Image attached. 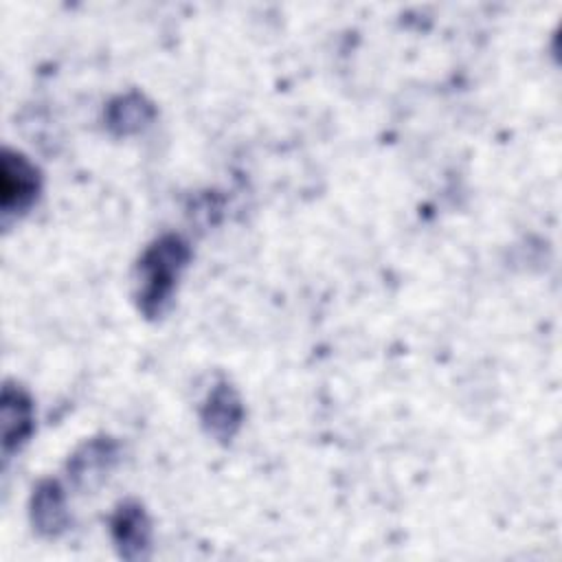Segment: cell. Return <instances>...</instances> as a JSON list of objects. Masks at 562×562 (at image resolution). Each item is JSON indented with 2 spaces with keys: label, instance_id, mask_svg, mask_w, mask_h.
<instances>
[{
  "label": "cell",
  "instance_id": "cell-1",
  "mask_svg": "<svg viewBox=\"0 0 562 562\" xmlns=\"http://www.w3.org/2000/svg\"><path fill=\"white\" fill-rule=\"evenodd\" d=\"M184 263V246L171 237L158 241L147 257L143 259V292L140 301L145 310L149 312V305L154 310H160V303L169 296L173 288V279L178 277V270Z\"/></svg>",
  "mask_w": 562,
  "mask_h": 562
},
{
  "label": "cell",
  "instance_id": "cell-2",
  "mask_svg": "<svg viewBox=\"0 0 562 562\" xmlns=\"http://www.w3.org/2000/svg\"><path fill=\"white\" fill-rule=\"evenodd\" d=\"M114 529L119 531V547L123 549V555H140V547L147 544V525L143 520V514L138 509L121 512V518Z\"/></svg>",
  "mask_w": 562,
  "mask_h": 562
}]
</instances>
